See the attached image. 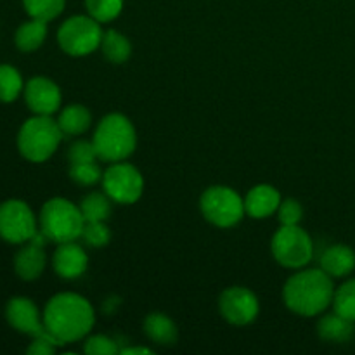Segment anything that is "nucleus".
<instances>
[{
    "label": "nucleus",
    "mask_w": 355,
    "mask_h": 355,
    "mask_svg": "<svg viewBox=\"0 0 355 355\" xmlns=\"http://www.w3.org/2000/svg\"><path fill=\"white\" fill-rule=\"evenodd\" d=\"M96 312L85 297L73 291L54 295L44 309V324L59 345L85 338L94 328Z\"/></svg>",
    "instance_id": "f257e3e1"
},
{
    "label": "nucleus",
    "mask_w": 355,
    "mask_h": 355,
    "mask_svg": "<svg viewBox=\"0 0 355 355\" xmlns=\"http://www.w3.org/2000/svg\"><path fill=\"white\" fill-rule=\"evenodd\" d=\"M335 284L322 269H298L288 277L283 288V302L293 314L315 318L333 305Z\"/></svg>",
    "instance_id": "f03ea898"
},
{
    "label": "nucleus",
    "mask_w": 355,
    "mask_h": 355,
    "mask_svg": "<svg viewBox=\"0 0 355 355\" xmlns=\"http://www.w3.org/2000/svg\"><path fill=\"white\" fill-rule=\"evenodd\" d=\"M92 142L101 162H125L137 148V132L125 114L110 113L97 123Z\"/></svg>",
    "instance_id": "7ed1b4c3"
},
{
    "label": "nucleus",
    "mask_w": 355,
    "mask_h": 355,
    "mask_svg": "<svg viewBox=\"0 0 355 355\" xmlns=\"http://www.w3.org/2000/svg\"><path fill=\"white\" fill-rule=\"evenodd\" d=\"M64 139L58 120L52 116L35 114L23 123L17 134V148L19 153L33 163L47 162Z\"/></svg>",
    "instance_id": "20e7f679"
},
{
    "label": "nucleus",
    "mask_w": 355,
    "mask_h": 355,
    "mask_svg": "<svg viewBox=\"0 0 355 355\" xmlns=\"http://www.w3.org/2000/svg\"><path fill=\"white\" fill-rule=\"evenodd\" d=\"M83 218L78 205L66 198H52L42 207L38 217V227L47 236L49 241L68 243L82 238Z\"/></svg>",
    "instance_id": "39448f33"
},
{
    "label": "nucleus",
    "mask_w": 355,
    "mask_h": 355,
    "mask_svg": "<svg viewBox=\"0 0 355 355\" xmlns=\"http://www.w3.org/2000/svg\"><path fill=\"white\" fill-rule=\"evenodd\" d=\"M200 210L211 225L227 229L234 227L246 215L245 198L232 187L211 186L201 194Z\"/></svg>",
    "instance_id": "423d86ee"
},
{
    "label": "nucleus",
    "mask_w": 355,
    "mask_h": 355,
    "mask_svg": "<svg viewBox=\"0 0 355 355\" xmlns=\"http://www.w3.org/2000/svg\"><path fill=\"white\" fill-rule=\"evenodd\" d=\"M270 252L274 260L286 269H304L314 257V241L300 225H281L272 236Z\"/></svg>",
    "instance_id": "0eeeda50"
},
{
    "label": "nucleus",
    "mask_w": 355,
    "mask_h": 355,
    "mask_svg": "<svg viewBox=\"0 0 355 355\" xmlns=\"http://www.w3.org/2000/svg\"><path fill=\"white\" fill-rule=\"evenodd\" d=\"M103 28L99 21L92 16H76L68 17L58 30L59 47L73 58H83V55L92 54L94 51L101 47L103 40Z\"/></svg>",
    "instance_id": "6e6552de"
},
{
    "label": "nucleus",
    "mask_w": 355,
    "mask_h": 355,
    "mask_svg": "<svg viewBox=\"0 0 355 355\" xmlns=\"http://www.w3.org/2000/svg\"><path fill=\"white\" fill-rule=\"evenodd\" d=\"M101 182L104 193L118 205L137 203L144 191V177L137 166L127 162L110 163Z\"/></svg>",
    "instance_id": "1a4fd4ad"
},
{
    "label": "nucleus",
    "mask_w": 355,
    "mask_h": 355,
    "mask_svg": "<svg viewBox=\"0 0 355 355\" xmlns=\"http://www.w3.org/2000/svg\"><path fill=\"white\" fill-rule=\"evenodd\" d=\"M38 218L24 201L7 200L0 205V238L12 245H24L38 232Z\"/></svg>",
    "instance_id": "9d476101"
},
{
    "label": "nucleus",
    "mask_w": 355,
    "mask_h": 355,
    "mask_svg": "<svg viewBox=\"0 0 355 355\" xmlns=\"http://www.w3.org/2000/svg\"><path fill=\"white\" fill-rule=\"evenodd\" d=\"M220 315L232 326H248L259 318L260 304L257 295L245 286H231L218 297Z\"/></svg>",
    "instance_id": "9b49d317"
},
{
    "label": "nucleus",
    "mask_w": 355,
    "mask_h": 355,
    "mask_svg": "<svg viewBox=\"0 0 355 355\" xmlns=\"http://www.w3.org/2000/svg\"><path fill=\"white\" fill-rule=\"evenodd\" d=\"M6 318L7 321H9V324L12 326L16 331L24 333V335H30L33 336V338H37V336H47V338L54 340V342L58 343V340L52 338V336L47 333V328H45L44 324V314H40L38 307L30 300V298L26 297L10 298L9 304H7L6 307Z\"/></svg>",
    "instance_id": "f8f14e48"
},
{
    "label": "nucleus",
    "mask_w": 355,
    "mask_h": 355,
    "mask_svg": "<svg viewBox=\"0 0 355 355\" xmlns=\"http://www.w3.org/2000/svg\"><path fill=\"white\" fill-rule=\"evenodd\" d=\"M24 101L30 111L42 116H52L61 107V89L47 76H33L24 85Z\"/></svg>",
    "instance_id": "ddd939ff"
},
{
    "label": "nucleus",
    "mask_w": 355,
    "mask_h": 355,
    "mask_svg": "<svg viewBox=\"0 0 355 355\" xmlns=\"http://www.w3.org/2000/svg\"><path fill=\"white\" fill-rule=\"evenodd\" d=\"M87 266H89V257L76 241L59 243L52 255V267L62 279H76L83 276Z\"/></svg>",
    "instance_id": "4468645a"
},
{
    "label": "nucleus",
    "mask_w": 355,
    "mask_h": 355,
    "mask_svg": "<svg viewBox=\"0 0 355 355\" xmlns=\"http://www.w3.org/2000/svg\"><path fill=\"white\" fill-rule=\"evenodd\" d=\"M281 194L270 184H259L252 187L245 196V210L246 215L252 218H267L277 211L281 205Z\"/></svg>",
    "instance_id": "2eb2a0df"
},
{
    "label": "nucleus",
    "mask_w": 355,
    "mask_h": 355,
    "mask_svg": "<svg viewBox=\"0 0 355 355\" xmlns=\"http://www.w3.org/2000/svg\"><path fill=\"white\" fill-rule=\"evenodd\" d=\"M47 263L44 246L35 241L24 243L23 248L14 257V270L24 281H35L42 276Z\"/></svg>",
    "instance_id": "dca6fc26"
},
{
    "label": "nucleus",
    "mask_w": 355,
    "mask_h": 355,
    "mask_svg": "<svg viewBox=\"0 0 355 355\" xmlns=\"http://www.w3.org/2000/svg\"><path fill=\"white\" fill-rule=\"evenodd\" d=\"M321 269L328 276L347 277L355 270V252L347 245H333L321 255Z\"/></svg>",
    "instance_id": "f3484780"
},
{
    "label": "nucleus",
    "mask_w": 355,
    "mask_h": 355,
    "mask_svg": "<svg viewBox=\"0 0 355 355\" xmlns=\"http://www.w3.org/2000/svg\"><path fill=\"white\" fill-rule=\"evenodd\" d=\"M318 335L328 343L350 342L355 335V322L333 311L331 314H326L319 319Z\"/></svg>",
    "instance_id": "a211bd4d"
},
{
    "label": "nucleus",
    "mask_w": 355,
    "mask_h": 355,
    "mask_svg": "<svg viewBox=\"0 0 355 355\" xmlns=\"http://www.w3.org/2000/svg\"><path fill=\"white\" fill-rule=\"evenodd\" d=\"M144 333L148 340L159 347L173 345L179 338V329L175 322L163 312H151L144 319Z\"/></svg>",
    "instance_id": "6ab92c4d"
},
{
    "label": "nucleus",
    "mask_w": 355,
    "mask_h": 355,
    "mask_svg": "<svg viewBox=\"0 0 355 355\" xmlns=\"http://www.w3.org/2000/svg\"><path fill=\"white\" fill-rule=\"evenodd\" d=\"M58 123L61 127L62 134L69 135V137H78V135L85 134L92 125V114L82 104H69L64 110L59 113Z\"/></svg>",
    "instance_id": "aec40b11"
},
{
    "label": "nucleus",
    "mask_w": 355,
    "mask_h": 355,
    "mask_svg": "<svg viewBox=\"0 0 355 355\" xmlns=\"http://www.w3.org/2000/svg\"><path fill=\"white\" fill-rule=\"evenodd\" d=\"M47 21L35 19L31 17L30 21L21 24L14 35V44L21 52H35L44 45L47 38Z\"/></svg>",
    "instance_id": "412c9836"
},
{
    "label": "nucleus",
    "mask_w": 355,
    "mask_h": 355,
    "mask_svg": "<svg viewBox=\"0 0 355 355\" xmlns=\"http://www.w3.org/2000/svg\"><path fill=\"white\" fill-rule=\"evenodd\" d=\"M99 49L104 58L113 64H123L132 55L130 40L118 30L104 31Z\"/></svg>",
    "instance_id": "4be33fe9"
},
{
    "label": "nucleus",
    "mask_w": 355,
    "mask_h": 355,
    "mask_svg": "<svg viewBox=\"0 0 355 355\" xmlns=\"http://www.w3.org/2000/svg\"><path fill=\"white\" fill-rule=\"evenodd\" d=\"M111 201L113 200L106 193L94 191V193H89L80 201L78 207L85 220L106 222L111 215Z\"/></svg>",
    "instance_id": "5701e85b"
},
{
    "label": "nucleus",
    "mask_w": 355,
    "mask_h": 355,
    "mask_svg": "<svg viewBox=\"0 0 355 355\" xmlns=\"http://www.w3.org/2000/svg\"><path fill=\"white\" fill-rule=\"evenodd\" d=\"M24 90L23 76L14 66L0 64V101L12 103Z\"/></svg>",
    "instance_id": "b1692460"
},
{
    "label": "nucleus",
    "mask_w": 355,
    "mask_h": 355,
    "mask_svg": "<svg viewBox=\"0 0 355 355\" xmlns=\"http://www.w3.org/2000/svg\"><path fill=\"white\" fill-rule=\"evenodd\" d=\"M28 16L42 21H52L64 10L66 0H23Z\"/></svg>",
    "instance_id": "393cba45"
},
{
    "label": "nucleus",
    "mask_w": 355,
    "mask_h": 355,
    "mask_svg": "<svg viewBox=\"0 0 355 355\" xmlns=\"http://www.w3.org/2000/svg\"><path fill=\"white\" fill-rule=\"evenodd\" d=\"M333 311L355 322V277L345 281L333 297Z\"/></svg>",
    "instance_id": "a878e982"
},
{
    "label": "nucleus",
    "mask_w": 355,
    "mask_h": 355,
    "mask_svg": "<svg viewBox=\"0 0 355 355\" xmlns=\"http://www.w3.org/2000/svg\"><path fill=\"white\" fill-rule=\"evenodd\" d=\"M89 16L99 23H110L116 19L123 10V0H85Z\"/></svg>",
    "instance_id": "bb28decb"
},
{
    "label": "nucleus",
    "mask_w": 355,
    "mask_h": 355,
    "mask_svg": "<svg viewBox=\"0 0 355 355\" xmlns=\"http://www.w3.org/2000/svg\"><path fill=\"white\" fill-rule=\"evenodd\" d=\"M69 179L78 186L90 187L103 180V172L96 165V162L73 163V165H69Z\"/></svg>",
    "instance_id": "cd10ccee"
},
{
    "label": "nucleus",
    "mask_w": 355,
    "mask_h": 355,
    "mask_svg": "<svg viewBox=\"0 0 355 355\" xmlns=\"http://www.w3.org/2000/svg\"><path fill=\"white\" fill-rule=\"evenodd\" d=\"M83 241L94 248H103L111 241V231L106 225V222L101 220H85L82 231Z\"/></svg>",
    "instance_id": "c85d7f7f"
},
{
    "label": "nucleus",
    "mask_w": 355,
    "mask_h": 355,
    "mask_svg": "<svg viewBox=\"0 0 355 355\" xmlns=\"http://www.w3.org/2000/svg\"><path fill=\"white\" fill-rule=\"evenodd\" d=\"M276 214L281 225H300L302 218H304V207L295 198H286V200H281Z\"/></svg>",
    "instance_id": "c756f323"
},
{
    "label": "nucleus",
    "mask_w": 355,
    "mask_h": 355,
    "mask_svg": "<svg viewBox=\"0 0 355 355\" xmlns=\"http://www.w3.org/2000/svg\"><path fill=\"white\" fill-rule=\"evenodd\" d=\"M83 352L87 355H114L120 352L116 342L106 335H92L85 340Z\"/></svg>",
    "instance_id": "7c9ffc66"
},
{
    "label": "nucleus",
    "mask_w": 355,
    "mask_h": 355,
    "mask_svg": "<svg viewBox=\"0 0 355 355\" xmlns=\"http://www.w3.org/2000/svg\"><path fill=\"white\" fill-rule=\"evenodd\" d=\"M68 159H69V165H73V163L96 162L97 153H96V148H94V142L85 141V139H80V141L73 142V144L69 146Z\"/></svg>",
    "instance_id": "2f4dec72"
},
{
    "label": "nucleus",
    "mask_w": 355,
    "mask_h": 355,
    "mask_svg": "<svg viewBox=\"0 0 355 355\" xmlns=\"http://www.w3.org/2000/svg\"><path fill=\"white\" fill-rule=\"evenodd\" d=\"M58 347L59 345L54 340L47 338V336H37V338H33L31 345L28 347L26 352L30 355H52L55 354Z\"/></svg>",
    "instance_id": "473e14b6"
},
{
    "label": "nucleus",
    "mask_w": 355,
    "mask_h": 355,
    "mask_svg": "<svg viewBox=\"0 0 355 355\" xmlns=\"http://www.w3.org/2000/svg\"><path fill=\"white\" fill-rule=\"evenodd\" d=\"M121 355H130V354H153L151 349L148 347H127V349L120 350Z\"/></svg>",
    "instance_id": "72a5a7b5"
}]
</instances>
